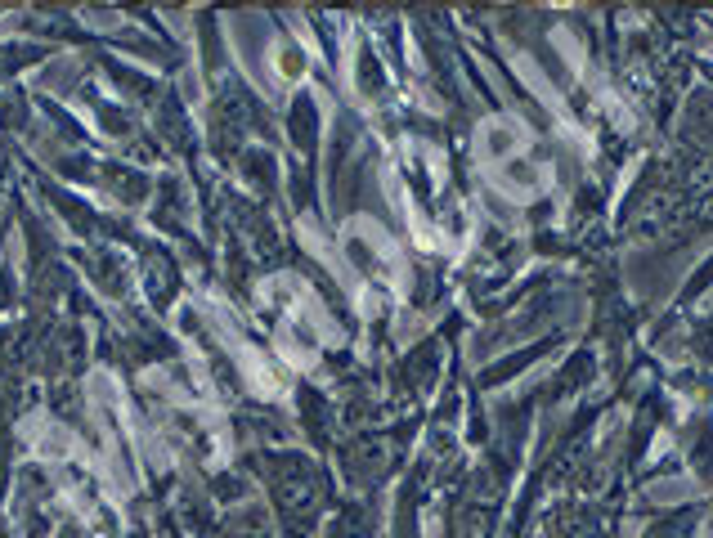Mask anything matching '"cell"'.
<instances>
[{
	"label": "cell",
	"mask_w": 713,
	"mask_h": 538,
	"mask_svg": "<svg viewBox=\"0 0 713 538\" xmlns=\"http://www.w3.org/2000/svg\"><path fill=\"white\" fill-rule=\"evenodd\" d=\"M301 68H305L301 54H279V72H283V77H301Z\"/></svg>",
	"instance_id": "obj_1"
}]
</instances>
